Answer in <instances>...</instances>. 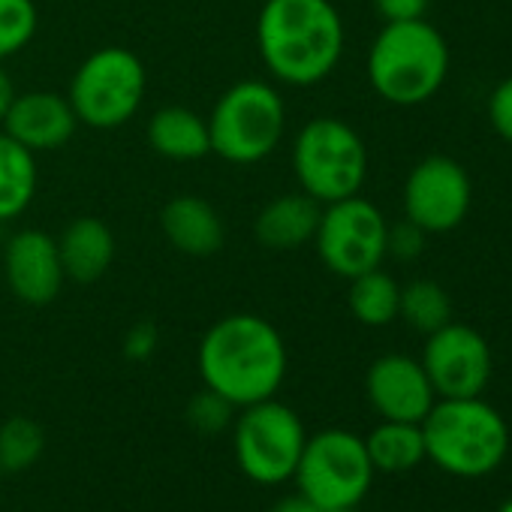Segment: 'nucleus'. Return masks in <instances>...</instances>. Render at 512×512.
I'll list each match as a JSON object with an SVG mask.
<instances>
[{
    "label": "nucleus",
    "instance_id": "obj_12",
    "mask_svg": "<svg viewBox=\"0 0 512 512\" xmlns=\"http://www.w3.org/2000/svg\"><path fill=\"white\" fill-rule=\"evenodd\" d=\"M422 368L440 398H476L491 377V347L476 329L446 323L428 335Z\"/></svg>",
    "mask_w": 512,
    "mask_h": 512
},
{
    "label": "nucleus",
    "instance_id": "obj_15",
    "mask_svg": "<svg viewBox=\"0 0 512 512\" xmlns=\"http://www.w3.org/2000/svg\"><path fill=\"white\" fill-rule=\"evenodd\" d=\"M76 127H79V118L67 94H55V91L16 94L4 124H0V130L10 139H16L34 154L64 148L76 136Z\"/></svg>",
    "mask_w": 512,
    "mask_h": 512
},
{
    "label": "nucleus",
    "instance_id": "obj_14",
    "mask_svg": "<svg viewBox=\"0 0 512 512\" xmlns=\"http://www.w3.org/2000/svg\"><path fill=\"white\" fill-rule=\"evenodd\" d=\"M371 407L389 422H422L437 401V392L422 362L404 353H386L371 362L365 374Z\"/></svg>",
    "mask_w": 512,
    "mask_h": 512
},
{
    "label": "nucleus",
    "instance_id": "obj_10",
    "mask_svg": "<svg viewBox=\"0 0 512 512\" xmlns=\"http://www.w3.org/2000/svg\"><path fill=\"white\" fill-rule=\"evenodd\" d=\"M386 232H389V220L383 217V211L356 193L323 205L314 247L332 275L350 281L356 275L383 266Z\"/></svg>",
    "mask_w": 512,
    "mask_h": 512
},
{
    "label": "nucleus",
    "instance_id": "obj_22",
    "mask_svg": "<svg viewBox=\"0 0 512 512\" xmlns=\"http://www.w3.org/2000/svg\"><path fill=\"white\" fill-rule=\"evenodd\" d=\"M347 305L350 314L371 329L389 326L398 320V305H401V287L398 281L383 272V269H371L365 275L350 278V293H347Z\"/></svg>",
    "mask_w": 512,
    "mask_h": 512
},
{
    "label": "nucleus",
    "instance_id": "obj_27",
    "mask_svg": "<svg viewBox=\"0 0 512 512\" xmlns=\"http://www.w3.org/2000/svg\"><path fill=\"white\" fill-rule=\"evenodd\" d=\"M425 238L428 232L404 217L401 223H392L386 232V256H392L398 263H413L425 253Z\"/></svg>",
    "mask_w": 512,
    "mask_h": 512
},
{
    "label": "nucleus",
    "instance_id": "obj_4",
    "mask_svg": "<svg viewBox=\"0 0 512 512\" xmlns=\"http://www.w3.org/2000/svg\"><path fill=\"white\" fill-rule=\"evenodd\" d=\"M419 425L425 437V458L452 476H485L509 449V428L503 416L491 404L479 401V395L434 401Z\"/></svg>",
    "mask_w": 512,
    "mask_h": 512
},
{
    "label": "nucleus",
    "instance_id": "obj_20",
    "mask_svg": "<svg viewBox=\"0 0 512 512\" xmlns=\"http://www.w3.org/2000/svg\"><path fill=\"white\" fill-rule=\"evenodd\" d=\"M37 193V154L0 130V223L28 211Z\"/></svg>",
    "mask_w": 512,
    "mask_h": 512
},
{
    "label": "nucleus",
    "instance_id": "obj_28",
    "mask_svg": "<svg viewBox=\"0 0 512 512\" xmlns=\"http://www.w3.org/2000/svg\"><path fill=\"white\" fill-rule=\"evenodd\" d=\"M488 124L494 133L512 145V76H506L488 97Z\"/></svg>",
    "mask_w": 512,
    "mask_h": 512
},
{
    "label": "nucleus",
    "instance_id": "obj_23",
    "mask_svg": "<svg viewBox=\"0 0 512 512\" xmlns=\"http://www.w3.org/2000/svg\"><path fill=\"white\" fill-rule=\"evenodd\" d=\"M398 317L410 329L431 335V332L443 329L446 323H452V299L437 281L419 278V281H410L407 287H401Z\"/></svg>",
    "mask_w": 512,
    "mask_h": 512
},
{
    "label": "nucleus",
    "instance_id": "obj_11",
    "mask_svg": "<svg viewBox=\"0 0 512 512\" xmlns=\"http://www.w3.org/2000/svg\"><path fill=\"white\" fill-rule=\"evenodd\" d=\"M473 205V184L467 169L446 157L431 154L419 160L404 181V217L428 235L452 232L464 223Z\"/></svg>",
    "mask_w": 512,
    "mask_h": 512
},
{
    "label": "nucleus",
    "instance_id": "obj_32",
    "mask_svg": "<svg viewBox=\"0 0 512 512\" xmlns=\"http://www.w3.org/2000/svg\"><path fill=\"white\" fill-rule=\"evenodd\" d=\"M16 94H19V91H16V85H13V79L7 76L4 67H0V124H4V118H7V112H10Z\"/></svg>",
    "mask_w": 512,
    "mask_h": 512
},
{
    "label": "nucleus",
    "instance_id": "obj_33",
    "mask_svg": "<svg viewBox=\"0 0 512 512\" xmlns=\"http://www.w3.org/2000/svg\"><path fill=\"white\" fill-rule=\"evenodd\" d=\"M500 512H512V497H509V500H506V503L500 506Z\"/></svg>",
    "mask_w": 512,
    "mask_h": 512
},
{
    "label": "nucleus",
    "instance_id": "obj_5",
    "mask_svg": "<svg viewBox=\"0 0 512 512\" xmlns=\"http://www.w3.org/2000/svg\"><path fill=\"white\" fill-rule=\"evenodd\" d=\"M287 133V106L275 85L244 79L229 85L208 115L211 154L232 166H253L272 157Z\"/></svg>",
    "mask_w": 512,
    "mask_h": 512
},
{
    "label": "nucleus",
    "instance_id": "obj_19",
    "mask_svg": "<svg viewBox=\"0 0 512 512\" xmlns=\"http://www.w3.org/2000/svg\"><path fill=\"white\" fill-rule=\"evenodd\" d=\"M148 145L172 163H193L211 154L208 118L187 106H163L148 121Z\"/></svg>",
    "mask_w": 512,
    "mask_h": 512
},
{
    "label": "nucleus",
    "instance_id": "obj_8",
    "mask_svg": "<svg viewBox=\"0 0 512 512\" xmlns=\"http://www.w3.org/2000/svg\"><path fill=\"white\" fill-rule=\"evenodd\" d=\"M305 425L293 407L278 398L247 404L232 419V452L238 470L256 485H284L296 476Z\"/></svg>",
    "mask_w": 512,
    "mask_h": 512
},
{
    "label": "nucleus",
    "instance_id": "obj_9",
    "mask_svg": "<svg viewBox=\"0 0 512 512\" xmlns=\"http://www.w3.org/2000/svg\"><path fill=\"white\" fill-rule=\"evenodd\" d=\"M365 440L353 431L326 428L305 440L296 485L320 509H356L374 482Z\"/></svg>",
    "mask_w": 512,
    "mask_h": 512
},
{
    "label": "nucleus",
    "instance_id": "obj_1",
    "mask_svg": "<svg viewBox=\"0 0 512 512\" xmlns=\"http://www.w3.org/2000/svg\"><path fill=\"white\" fill-rule=\"evenodd\" d=\"M202 386L235 410L275 398L287 377V344L260 314H226L208 326L196 353Z\"/></svg>",
    "mask_w": 512,
    "mask_h": 512
},
{
    "label": "nucleus",
    "instance_id": "obj_3",
    "mask_svg": "<svg viewBox=\"0 0 512 512\" xmlns=\"http://www.w3.org/2000/svg\"><path fill=\"white\" fill-rule=\"evenodd\" d=\"M365 73L377 97L392 106L413 109L428 103L446 85L449 46L425 19L392 22L374 37Z\"/></svg>",
    "mask_w": 512,
    "mask_h": 512
},
{
    "label": "nucleus",
    "instance_id": "obj_30",
    "mask_svg": "<svg viewBox=\"0 0 512 512\" xmlns=\"http://www.w3.org/2000/svg\"><path fill=\"white\" fill-rule=\"evenodd\" d=\"M374 10L383 19V25H392V22H416V19H425L428 0H374Z\"/></svg>",
    "mask_w": 512,
    "mask_h": 512
},
{
    "label": "nucleus",
    "instance_id": "obj_17",
    "mask_svg": "<svg viewBox=\"0 0 512 512\" xmlns=\"http://www.w3.org/2000/svg\"><path fill=\"white\" fill-rule=\"evenodd\" d=\"M323 205L308 196L305 190L281 193L269 199L253 220V238L266 250H299L305 244H314L317 226H320Z\"/></svg>",
    "mask_w": 512,
    "mask_h": 512
},
{
    "label": "nucleus",
    "instance_id": "obj_34",
    "mask_svg": "<svg viewBox=\"0 0 512 512\" xmlns=\"http://www.w3.org/2000/svg\"><path fill=\"white\" fill-rule=\"evenodd\" d=\"M323 512H353V509H323Z\"/></svg>",
    "mask_w": 512,
    "mask_h": 512
},
{
    "label": "nucleus",
    "instance_id": "obj_13",
    "mask_svg": "<svg viewBox=\"0 0 512 512\" xmlns=\"http://www.w3.org/2000/svg\"><path fill=\"white\" fill-rule=\"evenodd\" d=\"M4 281L22 305H52L67 284L58 238L43 229H19L10 235L4 247Z\"/></svg>",
    "mask_w": 512,
    "mask_h": 512
},
{
    "label": "nucleus",
    "instance_id": "obj_16",
    "mask_svg": "<svg viewBox=\"0 0 512 512\" xmlns=\"http://www.w3.org/2000/svg\"><path fill=\"white\" fill-rule=\"evenodd\" d=\"M160 232L169 241L172 250L205 260L223 250L226 241V223L214 202L196 193H178L160 208Z\"/></svg>",
    "mask_w": 512,
    "mask_h": 512
},
{
    "label": "nucleus",
    "instance_id": "obj_35",
    "mask_svg": "<svg viewBox=\"0 0 512 512\" xmlns=\"http://www.w3.org/2000/svg\"><path fill=\"white\" fill-rule=\"evenodd\" d=\"M0 482H4V470H0Z\"/></svg>",
    "mask_w": 512,
    "mask_h": 512
},
{
    "label": "nucleus",
    "instance_id": "obj_24",
    "mask_svg": "<svg viewBox=\"0 0 512 512\" xmlns=\"http://www.w3.org/2000/svg\"><path fill=\"white\" fill-rule=\"evenodd\" d=\"M46 449V431L28 416H13L0 425V470L22 473L40 461Z\"/></svg>",
    "mask_w": 512,
    "mask_h": 512
},
{
    "label": "nucleus",
    "instance_id": "obj_7",
    "mask_svg": "<svg viewBox=\"0 0 512 512\" xmlns=\"http://www.w3.org/2000/svg\"><path fill=\"white\" fill-rule=\"evenodd\" d=\"M148 94L142 58L124 46L91 52L73 73L67 100L79 124L91 130H118L136 118Z\"/></svg>",
    "mask_w": 512,
    "mask_h": 512
},
{
    "label": "nucleus",
    "instance_id": "obj_2",
    "mask_svg": "<svg viewBox=\"0 0 512 512\" xmlns=\"http://www.w3.org/2000/svg\"><path fill=\"white\" fill-rule=\"evenodd\" d=\"M266 70L293 88L320 85L344 55V22L332 0H266L256 16Z\"/></svg>",
    "mask_w": 512,
    "mask_h": 512
},
{
    "label": "nucleus",
    "instance_id": "obj_25",
    "mask_svg": "<svg viewBox=\"0 0 512 512\" xmlns=\"http://www.w3.org/2000/svg\"><path fill=\"white\" fill-rule=\"evenodd\" d=\"M40 28L34 0H0V64L25 52Z\"/></svg>",
    "mask_w": 512,
    "mask_h": 512
},
{
    "label": "nucleus",
    "instance_id": "obj_31",
    "mask_svg": "<svg viewBox=\"0 0 512 512\" xmlns=\"http://www.w3.org/2000/svg\"><path fill=\"white\" fill-rule=\"evenodd\" d=\"M269 512H323L317 503H311L305 494H287V497H281L278 503H272L269 506Z\"/></svg>",
    "mask_w": 512,
    "mask_h": 512
},
{
    "label": "nucleus",
    "instance_id": "obj_29",
    "mask_svg": "<svg viewBox=\"0 0 512 512\" xmlns=\"http://www.w3.org/2000/svg\"><path fill=\"white\" fill-rule=\"evenodd\" d=\"M157 344H160L157 326L142 320V323L127 329V335H124V356L130 362H145V359H151L157 353Z\"/></svg>",
    "mask_w": 512,
    "mask_h": 512
},
{
    "label": "nucleus",
    "instance_id": "obj_6",
    "mask_svg": "<svg viewBox=\"0 0 512 512\" xmlns=\"http://www.w3.org/2000/svg\"><path fill=\"white\" fill-rule=\"evenodd\" d=\"M293 172L299 190L320 205L362 193L368 178V148L341 118L323 115L302 124L293 142Z\"/></svg>",
    "mask_w": 512,
    "mask_h": 512
},
{
    "label": "nucleus",
    "instance_id": "obj_18",
    "mask_svg": "<svg viewBox=\"0 0 512 512\" xmlns=\"http://www.w3.org/2000/svg\"><path fill=\"white\" fill-rule=\"evenodd\" d=\"M58 253L67 281L73 284H97L115 263L118 241L106 220L100 217H76L58 238Z\"/></svg>",
    "mask_w": 512,
    "mask_h": 512
},
{
    "label": "nucleus",
    "instance_id": "obj_21",
    "mask_svg": "<svg viewBox=\"0 0 512 512\" xmlns=\"http://www.w3.org/2000/svg\"><path fill=\"white\" fill-rule=\"evenodd\" d=\"M365 449H368V458H371L374 470H380V473H407L425 458L422 425L383 419V425H377L365 437Z\"/></svg>",
    "mask_w": 512,
    "mask_h": 512
},
{
    "label": "nucleus",
    "instance_id": "obj_26",
    "mask_svg": "<svg viewBox=\"0 0 512 512\" xmlns=\"http://www.w3.org/2000/svg\"><path fill=\"white\" fill-rule=\"evenodd\" d=\"M232 419H235V407L211 389H202L187 404V422L202 434H217L226 425H232Z\"/></svg>",
    "mask_w": 512,
    "mask_h": 512
}]
</instances>
